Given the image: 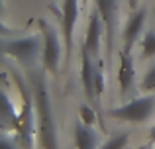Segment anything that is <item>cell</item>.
Wrapping results in <instances>:
<instances>
[{"label": "cell", "mask_w": 155, "mask_h": 149, "mask_svg": "<svg viewBox=\"0 0 155 149\" xmlns=\"http://www.w3.org/2000/svg\"><path fill=\"white\" fill-rule=\"evenodd\" d=\"M43 51V37L39 35H26V37H14L4 41V53L8 57L18 59L26 67L34 69L38 59L41 57Z\"/></svg>", "instance_id": "obj_3"}, {"label": "cell", "mask_w": 155, "mask_h": 149, "mask_svg": "<svg viewBox=\"0 0 155 149\" xmlns=\"http://www.w3.org/2000/svg\"><path fill=\"white\" fill-rule=\"evenodd\" d=\"M43 73H45V69L43 71L34 69L30 73V88L34 92V104H35V114H38V135L41 149H59L55 118H53V108H51V94Z\"/></svg>", "instance_id": "obj_1"}, {"label": "cell", "mask_w": 155, "mask_h": 149, "mask_svg": "<svg viewBox=\"0 0 155 149\" xmlns=\"http://www.w3.org/2000/svg\"><path fill=\"white\" fill-rule=\"evenodd\" d=\"M81 4L79 0H63V8H61V22H63V43H65V63L69 61L73 53V34H75V26L79 20Z\"/></svg>", "instance_id": "obj_7"}, {"label": "cell", "mask_w": 155, "mask_h": 149, "mask_svg": "<svg viewBox=\"0 0 155 149\" xmlns=\"http://www.w3.org/2000/svg\"><path fill=\"white\" fill-rule=\"evenodd\" d=\"M145 20H147V10L143 6L134 10V14L130 16V20L126 22L124 31H122V37H124V51L126 53H132L136 41L140 39L141 31L145 28Z\"/></svg>", "instance_id": "obj_10"}, {"label": "cell", "mask_w": 155, "mask_h": 149, "mask_svg": "<svg viewBox=\"0 0 155 149\" xmlns=\"http://www.w3.org/2000/svg\"><path fill=\"white\" fill-rule=\"evenodd\" d=\"M134 83H136V69H134L132 53L122 51L120 55V67H118V84H120V96L126 100L134 92Z\"/></svg>", "instance_id": "obj_11"}, {"label": "cell", "mask_w": 155, "mask_h": 149, "mask_svg": "<svg viewBox=\"0 0 155 149\" xmlns=\"http://www.w3.org/2000/svg\"><path fill=\"white\" fill-rule=\"evenodd\" d=\"M2 102H4V106H2V126H4V130H6V128H12L18 112H16V108H14V104H12V100H10V96H8L6 90L2 92Z\"/></svg>", "instance_id": "obj_13"}, {"label": "cell", "mask_w": 155, "mask_h": 149, "mask_svg": "<svg viewBox=\"0 0 155 149\" xmlns=\"http://www.w3.org/2000/svg\"><path fill=\"white\" fill-rule=\"evenodd\" d=\"M96 10L100 12L104 22V37H106V49L108 57L114 49V39H116V28H118V0H94Z\"/></svg>", "instance_id": "obj_8"}, {"label": "cell", "mask_w": 155, "mask_h": 149, "mask_svg": "<svg viewBox=\"0 0 155 149\" xmlns=\"http://www.w3.org/2000/svg\"><path fill=\"white\" fill-rule=\"evenodd\" d=\"M79 116H81V122L88 124V126H94V124L98 122V116H96V108L94 106L83 104V106L79 108Z\"/></svg>", "instance_id": "obj_16"}, {"label": "cell", "mask_w": 155, "mask_h": 149, "mask_svg": "<svg viewBox=\"0 0 155 149\" xmlns=\"http://www.w3.org/2000/svg\"><path fill=\"white\" fill-rule=\"evenodd\" d=\"M104 34H106V30H104L102 16H100V12L94 8V10L91 12V16H88V28H87V35H84L83 47L96 59V61H100V41H102Z\"/></svg>", "instance_id": "obj_9"}, {"label": "cell", "mask_w": 155, "mask_h": 149, "mask_svg": "<svg viewBox=\"0 0 155 149\" xmlns=\"http://www.w3.org/2000/svg\"><path fill=\"white\" fill-rule=\"evenodd\" d=\"M153 110H155V94H147L140 96V98H132L130 102H124L118 108H112L108 114L116 120H122V122L143 124L151 118Z\"/></svg>", "instance_id": "obj_4"}, {"label": "cell", "mask_w": 155, "mask_h": 149, "mask_svg": "<svg viewBox=\"0 0 155 149\" xmlns=\"http://www.w3.org/2000/svg\"><path fill=\"white\" fill-rule=\"evenodd\" d=\"M141 55L143 59L155 57V30H149L141 37Z\"/></svg>", "instance_id": "obj_14"}, {"label": "cell", "mask_w": 155, "mask_h": 149, "mask_svg": "<svg viewBox=\"0 0 155 149\" xmlns=\"http://www.w3.org/2000/svg\"><path fill=\"white\" fill-rule=\"evenodd\" d=\"M98 63L100 61H96L84 47H81V80H83L84 94H87L88 102L96 110L100 108V98L96 94V69H98Z\"/></svg>", "instance_id": "obj_6"}, {"label": "cell", "mask_w": 155, "mask_h": 149, "mask_svg": "<svg viewBox=\"0 0 155 149\" xmlns=\"http://www.w3.org/2000/svg\"><path fill=\"white\" fill-rule=\"evenodd\" d=\"M100 134L94 130V126H88L84 122L75 124V145L77 149H100Z\"/></svg>", "instance_id": "obj_12"}, {"label": "cell", "mask_w": 155, "mask_h": 149, "mask_svg": "<svg viewBox=\"0 0 155 149\" xmlns=\"http://www.w3.org/2000/svg\"><path fill=\"white\" fill-rule=\"evenodd\" d=\"M41 28V37H43V51H41V63L43 69L51 75L59 73V63H61V39L57 30L45 20H39Z\"/></svg>", "instance_id": "obj_5"}, {"label": "cell", "mask_w": 155, "mask_h": 149, "mask_svg": "<svg viewBox=\"0 0 155 149\" xmlns=\"http://www.w3.org/2000/svg\"><path fill=\"white\" fill-rule=\"evenodd\" d=\"M81 4H83V6H84V4H88V0H81Z\"/></svg>", "instance_id": "obj_21"}, {"label": "cell", "mask_w": 155, "mask_h": 149, "mask_svg": "<svg viewBox=\"0 0 155 149\" xmlns=\"http://www.w3.org/2000/svg\"><path fill=\"white\" fill-rule=\"evenodd\" d=\"M16 83L20 86V92H22V110L18 112L14 124H12V130L16 131V139L20 141V145L24 149H34V106H31V96L30 90L26 88V84L20 80V76H16Z\"/></svg>", "instance_id": "obj_2"}, {"label": "cell", "mask_w": 155, "mask_h": 149, "mask_svg": "<svg viewBox=\"0 0 155 149\" xmlns=\"http://www.w3.org/2000/svg\"><path fill=\"white\" fill-rule=\"evenodd\" d=\"M141 90H147V92H153L155 90V63L147 69L145 76L141 79Z\"/></svg>", "instance_id": "obj_17"}, {"label": "cell", "mask_w": 155, "mask_h": 149, "mask_svg": "<svg viewBox=\"0 0 155 149\" xmlns=\"http://www.w3.org/2000/svg\"><path fill=\"white\" fill-rule=\"evenodd\" d=\"M0 149H24V147L20 145L18 139H12L10 135L4 134V135H2V139H0Z\"/></svg>", "instance_id": "obj_18"}, {"label": "cell", "mask_w": 155, "mask_h": 149, "mask_svg": "<svg viewBox=\"0 0 155 149\" xmlns=\"http://www.w3.org/2000/svg\"><path fill=\"white\" fill-rule=\"evenodd\" d=\"M128 139H130L128 131H120V134L112 135L108 141H104L100 149H124L126 145H128Z\"/></svg>", "instance_id": "obj_15"}, {"label": "cell", "mask_w": 155, "mask_h": 149, "mask_svg": "<svg viewBox=\"0 0 155 149\" xmlns=\"http://www.w3.org/2000/svg\"><path fill=\"white\" fill-rule=\"evenodd\" d=\"M149 141H153V143H155V126L151 128V131H149Z\"/></svg>", "instance_id": "obj_20"}, {"label": "cell", "mask_w": 155, "mask_h": 149, "mask_svg": "<svg viewBox=\"0 0 155 149\" xmlns=\"http://www.w3.org/2000/svg\"><path fill=\"white\" fill-rule=\"evenodd\" d=\"M128 4H130V8H132V10H137V4H140V0H128Z\"/></svg>", "instance_id": "obj_19"}]
</instances>
